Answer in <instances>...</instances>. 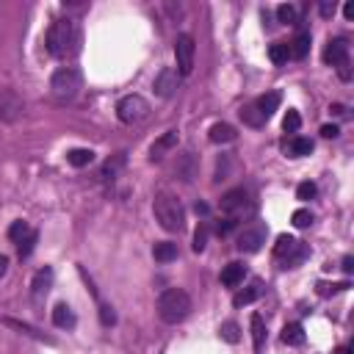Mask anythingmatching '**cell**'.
<instances>
[{
	"instance_id": "35",
	"label": "cell",
	"mask_w": 354,
	"mask_h": 354,
	"mask_svg": "<svg viewBox=\"0 0 354 354\" xmlns=\"http://www.w3.org/2000/svg\"><path fill=\"white\" fill-rule=\"evenodd\" d=\"M315 194H318L315 183H301V185L296 188V196H299L301 202H310V199H315Z\"/></svg>"
},
{
	"instance_id": "28",
	"label": "cell",
	"mask_w": 354,
	"mask_h": 354,
	"mask_svg": "<svg viewBox=\"0 0 354 354\" xmlns=\"http://www.w3.org/2000/svg\"><path fill=\"white\" fill-rule=\"evenodd\" d=\"M277 19L285 22V25H296L299 22V8L293 3H282V6H277Z\"/></svg>"
},
{
	"instance_id": "41",
	"label": "cell",
	"mask_w": 354,
	"mask_h": 354,
	"mask_svg": "<svg viewBox=\"0 0 354 354\" xmlns=\"http://www.w3.org/2000/svg\"><path fill=\"white\" fill-rule=\"evenodd\" d=\"M318 11H321V17H326V19H329V17L335 14V3H332V0H324V3L318 6Z\"/></svg>"
},
{
	"instance_id": "12",
	"label": "cell",
	"mask_w": 354,
	"mask_h": 354,
	"mask_svg": "<svg viewBox=\"0 0 354 354\" xmlns=\"http://www.w3.org/2000/svg\"><path fill=\"white\" fill-rule=\"evenodd\" d=\"M324 61L329 64V66H343V64H348V41L346 39H329V44H326V50H324Z\"/></svg>"
},
{
	"instance_id": "31",
	"label": "cell",
	"mask_w": 354,
	"mask_h": 354,
	"mask_svg": "<svg viewBox=\"0 0 354 354\" xmlns=\"http://www.w3.org/2000/svg\"><path fill=\"white\" fill-rule=\"evenodd\" d=\"M218 332H221V340H227V343H238L241 340V326L235 321H224Z\"/></svg>"
},
{
	"instance_id": "23",
	"label": "cell",
	"mask_w": 354,
	"mask_h": 354,
	"mask_svg": "<svg viewBox=\"0 0 354 354\" xmlns=\"http://www.w3.org/2000/svg\"><path fill=\"white\" fill-rule=\"evenodd\" d=\"M91 160H94V152H91V149L75 147V149H69V152H66V163H69V166H75V169H83V166H88Z\"/></svg>"
},
{
	"instance_id": "40",
	"label": "cell",
	"mask_w": 354,
	"mask_h": 354,
	"mask_svg": "<svg viewBox=\"0 0 354 354\" xmlns=\"http://www.w3.org/2000/svg\"><path fill=\"white\" fill-rule=\"evenodd\" d=\"M235 224H238V221H232V218H221V221L216 224V232H218V235H227V232H230Z\"/></svg>"
},
{
	"instance_id": "5",
	"label": "cell",
	"mask_w": 354,
	"mask_h": 354,
	"mask_svg": "<svg viewBox=\"0 0 354 354\" xmlns=\"http://www.w3.org/2000/svg\"><path fill=\"white\" fill-rule=\"evenodd\" d=\"M310 254V249L304 243H299L293 235L282 232L274 243V257L282 263V268H296L299 263H304V257Z\"/></svg>"
},
{
	"instance_id": "13",
	"label": "cell",
	"mask_w": 354,
	"mask_h": 354,
	"mask_svg": "<svg viewBox=\"0 0 354 354\" xmlns=\"http://www.w3.org/2000/svg\"><path fill=\"white\" fill-rule=\"evenodd\" d=\"M50 288H53V268H50V266H44V268H39V271L33 274L30 293H33V299H36V301H41V299L50 293Z\"/></svg>"
},
{
	"instance_id": "19",
	"label": "cell",
	"mask_w": 354,
	"mask_h": 354,
	"mask_svg": "<svg viewBox=\"0 0 354 354\" xmlns=\"http://www.w3.org/2000/svg\"><path fill=\"white\" fill-rule=\"evenodd\" d=\"M53 324H55L58 329H72V326L77 324V318H75L72 307H66V304H55V310H53Z\"/></svg>"
},
{
	"instance_id": "37",
	"label": "cell",
	"mask_w": 354,
	"mask_h": 354,
	"mask_svg": "<svg viewBox=\"0 0 354 354\" xmlns=\"http://www.w3.org/2000/svg\"><path fill=\"white\" fill-rule=\"evenodd\" d=\"M36 238H39V235H36V230H33V232H30V235H28V238L19 243V257H28V254L33 252V246H36Z\"/></svg>"
},
{
	"instance_id": "34",
	"label": "cell",
	"mask_w": 354,
	"mask_h": 354,
	"mask_svg": "<svg viewBox=\"0 0 354 354\" xmlns=\"http://www.w3.org/2000/svg\"><path fill=\"white\" fill-rule=\"evenodd\" d=\"M6 324H8V326H14V329H19V332H25V335H30V337H36V340H47V343H50V337H47V335H41L39 329H33V326H28V324L11 321V318H6Z\"/></svg>"
},
{
	"instance_id": "8",
	"label": "cell",
	"mask_w": 354,
	"mask_h": 354,
	"mask_svg": "<svg viewBox=\"0 0 354 354\" xmlns=\"http://www.w3.org/2000/svg\"><path fill=\"white\" fill-rule=\"evenodd\" d=\"M194 58H196L194 36L180 33L177 41H174V61H177V75H180V77L191 75V69H194Z\"/></svg>"
},
{
	"instance_id": "14",
	"label": "cell",
	"mask_w": 354,
	"mask_h": 354,
	"mask_svg": "<svg viewBox=\"0 0 354 354\" xmlns=\"http://www.w3.org/2000/svg\"><path fill=\"white\" fill-rule=\"evenodd\" d=\"M207 138H210L213 144H232V141L238 138V133H235L232 124H227V122H216V124L210 127Z\"/></svg>"
},
{
	"instance_id": "33",
	"label": "cell",
	"mask_w": 354,
	"mask_h": 354,
	"mask_svg": "<svg viewBox=\"0 0 354 354\" xmlns=\"http://www.w3.org/2000/svg\"><path fill=\"white\" fill-rule=\"evenodd\" d=\"M290 221H293V227H299V230H304V227H310V224H313V213H310L307 207H299V210H293V216H290Z\"/></svg>"
},
{
	"instance_id": "9",
	"label": "cell",
	"mask_w": 354,
	"mask_h": 354,
	"mask_svg": "<svg viewBox=\"0 0 354 354\" xmlns=\"http://www.w3.org/2000/svg\"><path fill=\"white\" fill-rule=\"evenodd\" d=\"M266 227L263 224H249V227H243L241 232H238V249L241 252H246V254H252V252H260V246L266 243Z\"/></svg>"
},
{
	"instance_id": "26",
	"label": "cell",
	"mask_w": 354,
	"mask_h": 354,
	"mask_svg": "<svg viewBox=\"0 0 354 354\" xmlns=\"http://www.w3.org/2000/svg\"><path fill=\"white\" fill-rule=\"evenodd\" d=\"M252 343H254V348L260 351L263 348V343H266V321H263V315H252Z\"/></svg>"
},
{
	"instance_id": "30",
	"label": "cell",
	"mask_w": 354,
	"mask_h": 354,
	"mask_svg": "<svg viewBox=\"0 0 354 354\" xmlns=\"http://www.w3.org/2000/svg\"><path fill=\"white\" fill-rule=\"evenodd\" d=\"M268 58H271L274 64H285V61L290 58V47H288L285 41H274V44L268 47Z\"/></svg>"
},
{
	"instance_id": "17",
	"label": "cell",
	"mask_w": 354,
	"mask_h": 354,
	"mask_svg": "<svg viewBox=\"0 0 354 354\" xmlns=\"http://www.w3.org/2000/svg\"><path fill=\"white\" fill-rule=\"evenodd\" d=\"M260 293H263V282H260V279H254L249 288H243V290H238V293L232 296V304H235V307L252 304L254 299H260Z\"/></svg>"
},
{
	"instance_id": "20",
	"label": "cell",
	"mask_w": 354,
	"mask_h": 354,
	"mask_svg": "<svg viewBox=\"0 0 354 354\" xmlns=\"http://www.w3.org/2000/svg\"><path fill=\"white\" fill-rule=\"evenodd\" d=\"M285 152H288L290 158H304V155L313 152V141H310V138H301V136H293V138L285 144Z\"/></svg>"
},
{
	"instance_id": "32",
	"label": "cell",
	"mask_w": 354,
	"mask_h": 354,
	"mask_svg": "<svg viewBox=\"0 0 354 354\" xmlns=\"http://www.w3.org/2000/svg\"><path fill=\"white\" fill-rule=\"evenodd\" d=\"M282 127H285V133H296V130L301 127V116H299V111L288 108V113H285V119H282Z\"/></svg>"
},
{
	"instance_id": "25",
	"label": "cell",
	"mask_w": 354,
	"mask_h": 354,
	"mask_svg": "<svg viewBox=\"0 0 354 354\" xmlns=\"http://www.w3.org/2000/svg\"><path fill=\"white\" fill-rule=\"evenodd\" d=\"M290 47V58H304L310 53V33H296V39L288 44Z\"/></svg>"
},
{
	"instance_id": "6",
	"label": "cell",
	"mask_w": 354,
	"mask_h": 354,
	"mask_svg": "<svg viewBox=\"0 0 354 354\" xmlns=\"http://www.w3.org/2000/svg\"><path fill=\"white\" fill-rule=\"evenodd\" d=\"M218 207H221L224 218H232V221H235V218L252 216L254 202H252V196H249V191H246V188H232V191H227V194L221 196Z\"/></svg>"
},
{
	"instance_id": "45",
	"label": "cell",
	"mask_w": 354,
	"mask_h": 354,
	"mask_svg": "<svg viewBox=\"0 0 354 354\" xmlns=\"http://www.w3.org/2000/svg\"><path fill=\"white\" fill-rule=\"evenodd\" d=\"M343 14H346V19H351V17H354V6H351V3H346V8H343Z\"/></svg>"
},
{
	"instance_id": "2",
	"label": "cell",
	"mask_w": 354,
	"mask_h": 354,
	"mask_svg": "<svg viewBox=\"0 0 354 354\" xmlns=\"http://www.w3.org/2000/svg\"><path fill=\"white\" fill-rule=\"evenodd\" d=\"M152 210H155V218L158 224L166 230V232H180L185 227V207L183 202L169 194V191H158L155 194V202H152Z\"/></svg>"
},
{
	"instance_id": "44",
	"label": "cell",
	"mask_w": 354,
	"mask_h": 354,
	"mask_svg": "<svg viewBox=\"0 0 354 354\" xmlns=\"http://www.w3.org/2000/svg\"><path fill=\"white\" fill-rule=\"evenodd\" d=\"M343 271H346V274L354 271V260H351V257H343Z\"/></svg>"
},
{
	"instance_id": "3",
	"label": "cell",
	"mask_w": 354,
	"mask_h": 354,
	"mask_svg": "<svg viewBox=\"0 0 354 354\" xmlns=\"http://www.w3.org/2000/svg\"><path fill=\"white\" fill-rule=\"evenodd\" d=\"M191 313V296L180 288H166L158 296V315L163 324H180Z\"/></svg>"
},
{
	"instance_id": "38",
	"label": "cell",
	"mask_w": 354,
	"mask_h": 354,
	"mask_svg": "<svg viewBox=\"0 0 354 354\" xmlns=\"http://www.w3.org/2000/svg\"><path fill=\"white\" fill-rule=\"evenodd\" d=\"M346 288H348V282H335V285L321 282V285H318V293H321V296H329V293H337V290H346Z\"/></svg>"
},
{
	"instance_id": "10",
	"label": "cell",
	"mask_w": 354,
	"mask_h": 354,
	"mask_svg": "<svg viewBox=\"0 0 354 354\" xmlns=\"http://www.w3.org/2000/svg\"><path fill=\"white\" fill-rule=\"evenodd\" d=\"M25 111V102L14 88H0V119L3 122H17Z\"/></svg>"
},
{
	"instance_id": "43",
	"label": "cell",
	"mask_w": 354,
	"mask_h": 354,
	"mask_svg": "<svg viewBox=\"0 0 354 354\" xmlns=\"http://www.w3.org/2000/svg\"><path fill=\"white\" fill-rule=\"evenodd\" d=\"M6 271H8V257H6V254H0V279L6 277Z\"/></svg>"
},
{
	"instance_id": "15",
	"label": "cell",
	"mask_w": 354,
	"mask_h": 354,
	"mask_svg": "<svg viewBox=\"0 0 354 354\" xmlns=\"http://www.w3.org/2000/svg\"><path fill=\"white\" fill-rule=\"evenodd\" d=\"M177 141H180V136H177V130H166L155 144H152V149H149V155H152V160H158V158H163V152H169V149H174L177 147Z\"/></svg>"
},
{
	"instance_id": "42",
	"label": "cell",
	"mask_w": 354,
	"mask_h": 354,
	"mask_svg": "<svg viewBox=\"0 0 354 354\" xmlns=\"http://www.w3.org/2000/svg\"><path fill=\"white\" fill-rule=\"evenodd\" d=\"M337 133H340L337 124H324V127H321V136H324V138H335Z\"/></svg>"
},
{
	"instance_id": "47",
	"label": "cell",
	"mask_w": 354,
	"mask_h": 354,
	"mask_svg": "<svg viewBox=\"0 0 354 354\" xmlns=\"http://www.w3.org/2000/svg\"><path fill=\"white\" fill-rule=\"evenodd\" d=\"M335 354H351V348H348V346H340V348H337Z\"/></svg>"
},
{
	"instance_id": "16",
	"label": "cell",
	"mask_w": 354,
	"mask_h": 354,
	"mask_svg": "<svg viewBox=\"0 0 354 354\" xmlns=\"http://www.w3.org/2000/svg\"><path fill=\"white\" fill-rule=\"evenodd\" d=\"M124 160H127V158H124V152H116V155H111V158L102 163V169L97 171V177H100V180H113V177L122 171Z\"/></svg>"
},
{
	"instance_id": "18",
	"label": "cell",
	"mask_w": 354,
	"mask_h": 354,
	"mask_svg": "<svg viewBox=\"0 0 354 354\" xmlns=\"http://www.w3.org/2000/svg\"><path fill=\"white\" fill-rule=\"evenodd\" d=\"M243 277H246V266H243V263H230V266L221 271V282H224L227 288L241 285V282H243Z\"/></svg>"
},
{
	"instance_id": "22",
	"label": "cell",
	"mask_w": 354,
	"mask_h": 354,
	"mask_svg": "<svg viewBox=\"0 0 354 354\" xmlns=\"http://www.w3.org/2000/svg\"><path fill=\"white\" fill-rule=\"evenodd\" d=\"M238 113H241V119H243V124H249V127H263V124L268 122V119H266V116H263V113L257 111V105H254V102H249V105H243V108H241Z\"/></svg>"
},
{
	"instance_id": "7",
	"label": "cell",
	"mask_w": 354,
	"mask_h": 354,
	"mask_svg": "<svg viewBox=\"0 0 354 354\" xmlns=\"http://www.w3.org/2000/svg\"><path fill=\"white\" fill-rule=\"evenodd\" d=\"M116 116L124 124H138V122H144L149 116V102L141 94H127V97H122L116 102Z\"/></svg>"
},
{
	"instance_id": "36",
	"label": "cell",
	"mask_w": 354,
	"mask_h": 354,
	"mask_svg": "<svg viewBox=\"0 0 354 354\" xmlns=\"http://www.w3.org/2000/svg\"><path fill=\"white\" fill-rule=\"evenodd\" d=\"M207 246V227H196L194 232V252H205Z\"/></svg>"
},
{
	"instance_id": "1",
	"label": "cell",
	"mask_w": 354,
	"mask_h": 354,
	"mask_svg": "<svg viewBox=\"0 0 354 354\" xmlns=\"http://www.w3.org/2000/svg\"><path fill=\"white\" fill-rule=\"evenodd\" d=\"M47 50H50L53 58H61V61L77 55V50H80V28H77V22L69 19V17L55 19L50 25V30H47Z\"/></svg>"
},
{
	"instance_id": "24",
	"label": "cell",
	"mask_w": 354,
	"mask_h": 354,
	"mask_svg": "<svg viewBox=\"0 0 354 354\" xmlns=\"http://www.w3.org/2000/svg\"><path fill=\"white\" fill-rule=\"evenodd\" d=\"M152 254H155L158 263H171V260H177V243H171V241H160V243H155Z\"/></svg>"
},
{
	"instance_id": "11",
	"label": "cell",
	"mask_w": 354,
	"mask_h": 354,
	"mask_svg": "<svg viewBox=\"0 0 354 354\" xmlns=\"http://www.w3.org/2000/svg\"><path fill=\"white\" fill-rule=\"evenodd\" d=\"M177 83H180V75H177V69H171V66H163L158 75H155V83H152V88H155V94L158 97H171L174 91H177Z\"/></svg>"
},
{
	"instance_id": "27",
	"label": "cell",
	"mask_w": 354,
	"mask_h": 354,
	"mask_svg": "<svg viewBox=\"0 0 354 354\" xmlns=\"http://www.w3.org/2000/svg\"><path fill=\"white\" fill-rule=\"evenodd\" d=\"M282 343H288V346H301V343H304V329H301V324H288V326L282 329Z\"/></svg>"
},
{
	"instance_id": "46",
	"label": "cell",
	"mask_w": 354,
	"mask_h": 354,
	"mask_svg": "<svg viewBox=\"0 0 354 354\" xmlns=\"http://www.w3.org/2000/svg\"><path fill=\"white\" fill-rule=\"evenodd\" d=\"M196 213H207V205L205 202H196Z\"/></svg>"
},
{
	"instance_id": "4",
	"label": "cell",
	"mask_w": 354,
	"mask_h": 354,
	"mask_svg": "<svg viewBox=\"0 0 354 354\" xmlns=\"http://www.w3.org/2000/svg\"><path fill=\"white\" fill-rule=\"evenodd\" d=\"M80 86H83V75H80L77 66H61V69H55L53 77H50V94H53L55 102H69V100H75L77 91H80Z\"/></svg>"
},
{
	"instance_id": "29",
	"label": "cell",
	"mask_w": 354,
	"mask_h": 354,
	"mask_svg": "<svg viewBox=\"0 0 354 354\" xmlns=\"http://www.w3.org/2000/svg\"><path fill=\"white\" fill-rule=\"evenodd\" d=\"M30 232H33V230H30V224H28V221H14V224L8 227V238H11L17 246H19Z\"/></svg>"
},
{
	"instance_id": "21",
	"label": "cell",
	"mask_w": 354,
	"mask_h": 354,
	"mask_svg": "<svg viewBox=\"0 0 354 354\" xmlns=\"http://www.w3.org/2000/svg\"><path fill=\"white\" fill-rule=\"evenodd\" d=\"M254 105H257V111H260L266 119H271V113H274V111H277V105H279V91H268V94L257 97V100H254Z\"/></svg>"
},
{
	"instance_id": "39",
	"label": "cell",
	"mask_w": 354,
	"mask_h": 354,
	"mask_svg": "<svg viewBox=\"0 0 354 354\" xmlns=\"http://www.w3.org/2000/svg\"><path fill=\"white\" fill-rule=\"evenodd\" d=\"M100 321H102V326H111L116 321V315H113V310L108 304H100Z\"/></svg>"
}]
</instances>
